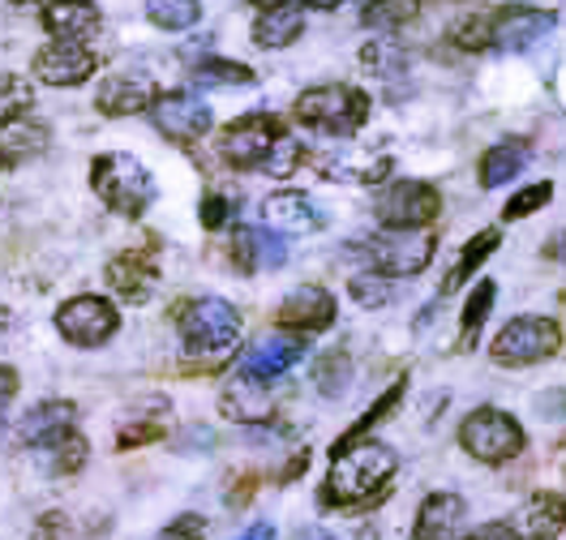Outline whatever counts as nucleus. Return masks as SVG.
Here are the masks:
<instances>
[{
    "instance_id": "obj_1",
    "label": "nucleus",
    "mask_w": 566,
    "mask_h": 540,
    "mask_svg": "<svg viewBox=\"0 0 566 540\" xmlns=\"http://www.w3.org/2000/svg\"><path fill=\"white\" fill-rule=\"evenodd\" d=\"M399 468L395 451L382 442H353L348 451H335L331 476L322 485V502L326 506H369L382 498L390 476Z\"/></svg>"
},
{
    "instance_id": "obj_2",
    "label": "nucleus",
    "mask_w": 566,
    "mask_h": 540,
    "mask_svg": "<svg viewBox=\"0 0 566 540\" xmlns=\"http://www.w3.org/2000/svg\"><path fill=\"white\" fill-rule=\"evenodd\" d=\"M292 116L314 129V134H331V138H348L365 125L369 116V95L360 86H348V82H326V86H314L296 99Z\"/></svg>"
},
{
    "instance_id": "obj_3",
    "label": "nucleus",
    "mask_w": 566,
    "mask_h": 540,
    "mask_svg": "<svg viewBox=\"0 0 566 540\" xmlns=\"http://www.w3.org/2000/svg\"><path fill=\"white\" fill-rule=\"evenodd\" d=\"M180 339H185L189 357L223 360L237 348V339H241V314L228 300H219V296L189 300L185 314H180Z\"/></svg>"
},
{
    "instance_id": "obj_4",
    "label": "nucleus",
    "mask_w": 566,
    "mask_h": 540,
    "mask_svg": "<svg viewBox=\"0 0 566 540\" xmlns=\"http://www.w3.org/2000/svg\"><path fill=\"white\" fill-rule=\"evenodd\" d=\"M91 184L107 207L125 219H138L155 198V180L134 155H99L91 168Z\"/></svg>"
},
{
    "instance_id": "obj_5",
    "label": "nucleus",
    "mask_w": 566,
    "mask_h": 540,
    "mask_svg": "<svg viewBox=\"0 0 566 540\" xmlns=\"http://www.w3.org/2000/svg\"><path fill=\"white\" fill-rule=\"evenodd\" d=\"M287 138V120L283 116H241V120H232L223 134H219V155H223V163H232V168H266V159H271V150Z\"/></svg>"
},
{
    "instance_id": "obj_6",
    "label": "nucleus",
    "mask_w": 566,
    "mask_h": 540,
    "mask_svg": "<svg viewBox=\"0 0 566 540\" xmlns=\"http://www.w3.org/2000/svg\"><path fill=\"white\" fill-rule=\"evenodd\" d=\"M463 451L481 464H506L524 451V430L515 416L497 412V407H476L468 421L460 425Z\"/></svg>"
},
{
    "instance_id": "obj_7",
    "label": "nucleus",
    "mask_w": 566,
    "mask_h": 540,
    "mask_svg": "<svg viewBox=\"0 0 566 540\" xmlns=\"http://www.w3.org/2000/svg\"><path fill=\"white\" fill-rule=\"evenodd\" d=\"M558 348H563V326L554 318H515L497 330L494 360L506 369H524V364L558 357Z\"/></svg>"
},
{
    "instance_id": "obj_8",
    "label": "nucleus",
    "mask_w": 566,
    "mask_h": 540,
    "mask_svg": "<svg viewBox=\"0 0 566 540\" xmlns=\"http://www.w3.org/2000/svg\"><path fill=\"white\" fill-rule=\"evenodd\" d=\"M369 257L378 266V275H421L433 257V232L429 227H412V232H378L369 245Z\"/></svg>"
},
{
    "instance_id": "obj_9",
    "label": "nucleus",
    "mask_w": 566,
    "mask_h": 540,
    "mask_svg": "<svg viewBox=\"0 0 566 540\" xmlns=\"http://www.w3.org/2000/svg\"><path fill=\"white\" fill-rule=\"evenodd\" d=\"M116 326H120V318L104 296H73L56 309V330L77 348H99L116 335Z\"/></svg>"
},
{
    "instance_id": "obj_10",
    "label": "nucleus",
    "mask_w": 566,
    "mask_h": 540,
    "mask_svg": "<svg viewBox=\"0 0 566 540\" xmlns=\"http://www.w3.org/2000/svg\"><path fill=\"white\" fill-rule=\"evenodd\" d=\"M442 198L433 184H421V180H395L387 193L378 198V219L387 223L390 232H412V227H424L429 219L438 215Z\"/></svg>"
},
{
    "instance_id": "obj_11",
    "label": "nucleus",
    "mask_w": 566,
    "mask_h": 540,
    "mask_svg": "<svg viewBox=\"0 0 566 540\" xmlns=\"http://www.w3.org/2000/svg\"><path fill=\"white\" fill-rule=\"evenodd\" d=\"M150 120H155V129L164 138L189 146L211 129V108L198 95H189V91H172V95H159L150 104Z\"/></svg>"
},
{
    "instance_id": "obj_12",
    "label": "nucleus",
    "mask_w": 566,
    "mask_h": 540,
    "mask_svg": "<svg viewBox=\"0 0 566 540\" xmlns=\"http://www.w3.org/2000/svg\"><path fill=\"white\" fill-rule=\"evenodd\" d=\"M502 528L511 540H558L566 528V502L558 494H532Z\"/></svg>"
},
{
    "instance_id": "obj_13",
    "label": "nucleus",
    "mask_w": 566,
    "mask_h": 540,
    "mask_svg": "<svg viewBox=\"0 0 566 540\" xmlns=\"http://www.w3.org/2000/svg\"><path fill=\"white\" fill-rule=\"evenodd\" d=\"M99 70V56L82 43H52L35 56V77L48 86H82Z\"/></svg>"
},
{
    "instance_id": "obj_14",
    "label": "nucleus",
    "mask_w": 566,
    "mask_h": 540,
    "mask_svg": "<svg viewBox=\"0 0 566 540\" xmlns=\"http://www.w3.org/2000/svg\"><path fill=\"white\" fill-rule=\"evenodd\" d=\"M549 31H554V13H545V9H502L497 18H490V47L524 52Z\"/></svg>"
},
{
    "instance_id": "obj_15",
    "label": "nucleus",
    "mask_w": 566,
    "mask_h": 540,
    "mask_svg": "<svg viewBox=\"0 0 566 540\" xmlns=\"http://www.w3.org/2000/svg\"><path fill=\"white\" fill-rule=\"evenodd\" d=\"M48 150V125L27 116V112H13V116H0V168H18L27 159H35Z\"/></svg>"
},
{
    "instance_id": "obj_16",
    "label": "nucleus",
    "mask_w": 566,
    "mask_h": 540,
    "mask_svg": "<svg viewBox=\"0 0 566 540\" xmlns=\"http://www.w3.org/2000/svg\"><path fill=\"white\" fill-rule=\"evenodd\" d=\"M219 407H223V416L228 421H241V425H258V421H266L271 412H275V395H271V387L262 382V378H232L228 387H223V399H219Z\"/></svg>"
},
{
    "instance_id": "obj_17",
    "label": "nucleus",
    "mask_w": 566,
    "mask_h": 540,
    "mask_svg": "<svg viewBox=\"0 0 566 540\" xmlns=\"http://www.w3.org/2000/svg\"><path fill=\"white\" fill-rule=\"evenodd\" d=\"M280 322L283 330H326V326L335 322V296L326 288L305 284V288H296L283 300Z\"/></svg>"
},
{
    "instance_id": "obj_18",
    "label": "nucleus",
    "mask_w": 566,
    "mask_h": 540,
    "mask_svg": "<svg viewBox=\"0 0 566 540\" xmlns=\"http://www.w3.org/2000/svg\"><path fill=\"white\" fill-rule=\"evenodd\" d=\"M43 27L61 43H86L99 31V9L91 0H52L43 9Z\"/></svg>"
},
{
    "instance_id": "obj_19",
    "label": "nucleus",
    "mask_w": 566,
    "mask_h": 540,
    "mask_svg": "<svg viewBox=\"0 0 566 540\" xmlns=\"http://www.w3.org/2000/svg\"><path fill=\"white\" fill-rule=\"evenodd\" d=\"M73 421H77V407H73L70 399H48V403H39V407H31V412L22 416L18 437L35 451V446H48V442L73 433Z\"/></svg>"
},
{
    "instance_id": "obj_20",
    "label": "nucleus",
    "mask_w": 566,
    "mask_h": 540,
    "mask_svg": "<svg viewBox=\"0 0 566 540\" xmlns=\"http://www.w3.org/2000/svg\"><path fill=\"white\" fill-rule=\"evenodd\" d=\"M262 215H266V227H271L275 236H305V232H314V227H318V211H314V202H310L305 193H296V189L271 193V198H266V207H262Z\"/></svg>"
},
{
    "instance_id": "obj_21",
    "label": "nucleus",
    "mask_w": 566,
    "mask_h": 540,
    "mask_svg": "<svg viewBox=\"0 0 566 540\" xmlns=\"http://www.w3.org/2000/svg\"><path fill=\"white\" fill-rule=\"evenodd\" d=\"M301 357H305V343L296 335H266V339H258L245 352V373L266 382V378L287 373Z\"/></svg>"
},
{
    "instance_id": "obj_22",
    "label": "nucleus",
    "mask_w": 566,
    "mask_h": 540,
    "mask_svg": "<svg viewBox=\"0 0 566 540\" xmlns=\"http://www.w3.org/2000/svg\"><path fill=\"white\" fill-rule=\"evenodd\" d=\"M155 279H159V271H155V262L146 253H120V257L107 262V284H112V292L125 296V300H134V305H142L155 292Z\"/></svg>"
},
{
    "instance_id": "obj_23",
    "label": "nucleus",
    "mask_w": 566,
    "mask_h": 540,
    "mask_svg": "<svg viewBox=\"0 0 566 540\" xmlns=\"http://www.w3.org/2000/svg\"><path fill=\"white\" fill-rule=\"evenodd\" d=\"M232 253H237V266L241 271H275L283 266V241L266 227H237V241H232Z\"/></svg>"
},
{
    "instance_id": "obj_24",
    "label": "nucleus",
    "mask_w": 566,
    "mask_h": 540,
    "mask_svg": "<svg viewBox=\"0 0 566 540\" xmlns=\"http://www.w3.org/2000/svg\"><path fill=\"white\" fill-rule=\"evenodd\" d=\"M159 95H155V86L146 82V77H112L99 86V112L107 116H138V112H150Z\"/></svg>"
},
{
    "instance_id": "obj_25",
    "label": "nucleus",
    "mask_w": 566,
    "mask_h": 540,
    "mask_svg": "<svg viewBox=\"0 0 566 540\" xmlns=\"http://www.w3.org/2000/svg\"><path fill=\"white\" fill-rule=\"evenodd\" d=\"M463 523V498L455 494H429L417 515V540H451Z\"/></svg>"
},
{
    "instance_id": "obj_26",
    "label": "nucleus",
    "mask_w": 566,
    "mask_h": 540,
    "mask_svg": "<svg viewBox=\"0 0 566 540\" xmlns=\"http://www.w3.org/2000/svg\"><path fill=\"white\" fill-rule=\"evenodd\" d=\"M301 31H305V13H301L296 4H287V9H271V13H262V18L253 22V43L280 52L287 43H296Z\"/></svg>"
},
{
    "instance_id": "obj_27",
    "label": "nucleus",
    "mask_w": 566,
    "mask_h": 540,
    "mask_svg": "<svg viewBox=\"0 0 566 540\" xmlns=\"http://www.w3.org/2000/svg\"><path fill=\"white\" fill-rule=\"evenodd\" d=\"M39 464L43 472H52V476H70L86 464V437L73 430L65 437H56V442H48V446H35Z\"/></svg>"
},
{
    "instance_id": "obj_28",
    "label": "nucleus",
    "mask_w": 566,
    "mask_h": 540,
    "mask_svg": "<svg viewBox=\"0 0 566 540\" xmlns=\"http://www.w3.org/2000/svg\"><path fill=\"white\" fill-rule=\"evenodd\" d=\"M524 163H528V146L524 142H502L494 146L485 159H481V184H506V180H515L524 172Z\"/></svg>"
},
{
    "instance_id": "obj_29",
    "label": "nucleus",
    "mask_w": 566,
    "mask_h": 540,
    "mask_svg": "<svg viewBox=\"0 0 566 540\" xmlns=\"http://www.w3.org/2000/svg\"><path fill=\"white\" fill-rule=\"evenodd\" d=\"M421 13V0H369L365 4V27L369 31H399Z\"/></svg>"
},
{
    "instance_id": "obj_30",
    "label": "nucleus",
    "mask_w": 566,
    "mask_h": 540,
    "mask_svg": "<svg viewBox=\"0 0 566 540\" xmlns=\"http://www.w3.org/2000/svg\"><path fill=\"white\" fill-rule=\"evenodd\" d=\"M502 245V236L497 232H481V236H472L468 245H463V253H460V262L451 266V275H447V284H442V292H455L460 284H468V275L490 257V253Z\"/></svg>"
},
{
    "instance_id": "obj_31",
    "label": "nucleus",
    "mask_w": 566,
    "mask_h": 540,
    "mask_svg": "<svg viewBox=\"0 0 566 540\" xmlns=\"http://www.w3.org/2000/svg\"><path fill=\"white\" fill-rule=\"evenodd\" d=\"M403 387H408V378H395V387H390L387 395L378 399V403H374V407H369V412H365V416L356 421L353 430H348L344 437H339V442H335V451H348L353 442H365V433L374 430V425H378V421H382L387 412H395V407H399V395H403ZM335 451H331V455H335Z\"/></svg>"
},
{
    "instance_id": "obj_32",
    "label": "nucleus",
    "mask_w": 566,
    "mask_h": 540,
    "mask_svg": "<svg viewBox=\"0 0 566 540\" xmlns=\"http://www.w3.org/2000/svg\"><path fill=\"white\" fill-rule=\"evenodd\" d=\"M146 13L164 31H189L202 9H198V0H146Z\"/></svg>"
},
{
    "instance_id": "obj_33",
    "label": "nucleus",
    "mask_w": 566,
    "mask_h": 540,
    "mask_svg": "<svg viewBox=\"0 0 566 540\" xmlns=\"http://www.w3.org/2000/svg\"><path fill=\"white\" fill-rule=\"evenodd\" d=\"M193 82L198 86H249L253 82V70L237 65V61H207L193 70Z\"/></svg>"
},
{
    "instance_id": "obj_34",
    "label": "nucleus",
    "mask_w": 566,
    "mask_h": 540,
    "mask_svg": "<svg viewBox=\"0 0 566 540\" xmlns=\"http://www.w3.org/2000/svg\"><path fill=\"white\" fill-rule=\"evenodd\" d=\"M497 300V288L485 279V284H476V292L468 296V305H463V343H472L476 339V330H481V322H485V314L494 309Z\"/></svg>"
},
{
    "instance_id": "obj_35",
    "label": "nucleus",
    "mask_w": 566,
    "mask_h": 540,
    "mask_svg": "<svg viewBox=\"0 0 566 540\" xmlns=\"http://www.w3.org/2000/svg\"><path fill=\"white\" fill-rule=\"evenodd\" d=\"M348 378H353V364H348V352H326V357L318 360V387H322V395H339L344 387H348Z\"/></svg>"
},
{
    "instance_id": "obj_36",
    "label": "nucleus",
    "mask_w": 566,
    "mask_h": 540,
    "mask_svg": "<svg viewBox=\"0 0 566 540\" xmlns=\"http://www.w3.org/2000/svg\"><path fill=\"white\" fill-rule=\"evenodd\" d=\"M390 296V279L387 275H356L353 279V300L356 305H365V309H382Z\"/></svg>"
},
{
    "instance_id": "obj_37",
    "label": "nucleus",
    "mask_w": 566,
    "mask_h": 540,
    "mask_svg": "<svg viewBox=\"0 0 566 540\" xmlns=\"http://www.w3.org/2000/svg\"><path fill=\"white\" fill-rule=\"evenodd\" d=\"M554 198V184L549 180H541V184H532V189H524V193H515L511 202H506V219H524L532 215V211H541L545 202Z\"/></svg>"
},
{
    "instance_id": "obj_38",
    "label": "nucleus",
    "mask_w": 566,
    "mask_h": 540,
    "mask_svg": "<svg viewBox=\"0 0 566 540\" xmlns=\"http://www.w3.org/2000/svg\"><path fill=\"white\" fill-rule=\"evenodd\" d=\"M451 39H455L460 47H468V52H485V47H490V18L472 13L463 27H455V31H451Z\"/></svg>"
},
{
    "instance_id": "obj_39",
    "label": "nucleus",
    "mask_w": 566,
    "mask_h": 540,
    "mask_svg": "<svg viewBox=\"0 0 566 540\" xmlns=\"http://www.w3.org/2000/svg\"><path fill=\"white\" fill-rule=\"evenodd\" d=\"M296 163H301V146L292 142V138H283V142L271 150V159H266V172H271V177H287V172H296Z\"/></svg>"
},
{
    "instance_id": "obj_40",
    "label": "nucleus",
    "mask_w": 566,
    "mask_h": 540,
    "mask_svg": "<svg viewBox=\"0 0 566 540\" xmlns=\"http://www.w3.org/2000/svg\"><path fill=\"white\" fill-rule=\"evenodd\" d=\"M31 540H73V523L61 515V510H52V515H43V519L35 523Z\"/></svg>"
},
{
    "instance_id": "obj_41",
    "label": "nucleus",
    "mask_w": 566,
    "mask_h": 540,
    "mask_svg": "<svg viewBox=\"0 0 566 540\" xmlns=\"http://www.w3.org/2000/svg\"><path fill=\"white\" fill-rule=\"evenodd\" d=\"M202 532H207V519H202V515H180V519H172V523L164 528L159 540H202Z\"/></svg>"
},
{
    "instance_id": "obj_42",
    "label": "nucleus",
    "mask_w": 566,
    "mask_h": 540,
    "mask_svg": "<svg viewBox=\"0 0 566 540\" xmlns=\"http://www.w3.org/2000/svg\"><path fill=\"white\" fill-rule=\"evenodd\" d=\"M228 198H219V193H207L202 198V227H211V232H219L223 223H228Z\"/></svg>"
},
{
    "instance_id": "obj_43",
    "label": "nucleus",
    "mask_w": 566,
    "mask_h": 540,
    "mask_svg": "<svg viewBox=\"0 0 566 540\" xmlns=\"http://www.w3.org/2000/svg\"><path fill=\"white\" fill-rule=\"evenodd\" d=\"M159 425H134V430H125L120 433V437H116V442H120V446H138V442H155V437H159Z\"/></svg>"
},
{
    "instance_id": "obj_44",
    "label": "nucleus",
    "mask_w": 566,
    "mask_h": 540,
    "mask_svg": "<svg viewBox=\"0 0 566 540\" xmlns=\"http://www.w3.org/2000/svg\"><path fill=\"white\" fill-rule=\"evenodd\" d=\"M13 395H18V373L0 364V407H4V403H9Z\"/></svg>"
},
{
    "instance_id": "obj_45",
    "label": "nucleus",
    "mask_w": 566,
    "mask_h": 540,
    "mask_svg": "<svg viewBox=\"0 0 566 540\" xmlns=\"http://www.w3.org/2000/svg\"><path fill=\"white\" fill-rule=\"evenodd\" d=\"M463 540H511V532H506L502 523H490V528H476L472 537H463Z\"/></svg>"
},
{
    "instance_id": "obj_46",
    "label": "nucleus",
    "mask_w": 566,
    "mask_h": 540,
    "mask_svg": "<svg viewBox=\"0 0 566 540\" xmlns=\"http://www.w3.org/2000/svg\"><path fill=\"white\" fill-rule=\"evenodd\" d=\"M241 540H275V528H271V523H258V528H249Z\"/></svg>"
},
{
    "instance_id": "obj_47",
    "label": "nucleus",
    "mask_w": 566,
    "mask_h": 540,
    "mask_svg": "<svg viewBox=\"0 0 566 540\" xmlns=\"http://www.w3.org/2000/svg\"><path fill=\"white\" fill-rule=\"evenodd\" d=\"M249 4H258V9H262V13H271V9H287V4H292V0H249Z\"/></svg>"
},
{
    "instance_id": "obj_48",
    "label": "nucleus",
    "mask_w": 566,
    "mask_h": 540,
    "mask_svg": "<svg viewBox=\"0 0 566 540\" xmlns=\"http://www.w3.org/2000/svg\"><path fill=\"white\" fill-rule=\"evenodd\" d=\"M305 4H314V9H335L339 0H305Z\"/></svg>"
},
{
    "instance_id": "obj_49",
    "label": "nucleus",
    "mask_w": 566,
    "mask_h": 540,
    "mask_svg": "<svg viewBox=\"0 0 566 540\" xmlns=\"http://www.w3.org/2000/svg\"><path fill=\"white\" fill-rule=\"evenodd\" d=\"M18 4H27V0H18Z\"/></svg>"
},
{
    "instance_id": "obj_50",
    "label": "nucleus",
    "mask_w": 566,
    "mask_h": 540,
    "mask_svg": "<svg viewBox=\"0 0 566 540\" xmlns=\"http://www.w3.org/2000/svg\"><path fill=\"white\" fill-rule=\"evenodd\" d=\"M0 433H4V425H0Z\"/></svg>"
}]
</instances>
